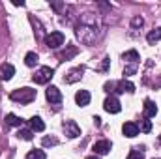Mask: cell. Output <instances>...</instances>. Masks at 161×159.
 Listing matches in <instances>:
<instances>
[{
	"label": "cell",
	"mask_w": 161,
	"mask_h": 159,
	"mask_svg": "<svg viewBox=\"0 0 161 159\" xmlns=\"http://www.w3.org/2000/svg\"><path fill=\"white\" fill-rule=\"evenodd\" d=\"M53 75H54V69L49 68V66H43V68H40V69L32 75V80H34L36 84H47L49 80L53 79Z\"/></svg>",
	"instance_id": "4"
},
{
	"label": "cell",
	"mask_w": 161,
	"mask_h": 159,
	"mask_svg": "<svg viewBox=\"0 0 161 159\" xmlns=\"http://www.w3.org/2000/svg\"><path fill=\"white\" fill-rule=\"evenodd\" d=\"M158 114V105L152 99H144V118H152Z\"/></svg>",
	"instance_id": "13"
},
{
	"label": "cell",
	"mask_w": 161,
	"mask_h": 159,
	"mask_svg": "<svg viewBox=\"0 0 161 159\" xmlns=\"http://www.w3.org/2000/svg\"><path fill=\"white\" fill-rule=\"evenodd\" d=\"M141 131H144V133H150V131H152V122L148 118L141 120Z\"/></svg>",
	"instance_id": "23"
},
{
	"label": "cell",
	"mask_w": 161,
	"mask_h": 159,
	"mask_svg": "<svg viewBox=\"0 0 161 159\" xmlns=\"http://www.w3.org/2000/svg\"><path fill=\"white\" fill-rule=\"evenodd\" d=\"M6 125H11V127H21L23 125V120L15 114H6Z\"/></svg>",
	"instance_id": "18"
},
{
	"label": "cell",
	"mask_w": 161,
	"mask_h": 159,
	"mask_svg": "<svg viewBox=\"0 0 161 159\" xmlns=\"http://www.w3.org/2000/svg\"><path fill=\"white\" fill-rule=\"evenodd\" d=\"M122 133H124L127 139H133V137L139 135V125H137L135 122H125V123L122 125Z\"/></svg>",
	"instance_id": "10"
},
{
	"label": "cell",
	"mask_w": 161,
	"mask_h": 159,
	"mask_svg": "<svg viewBox=\"0 0 161 159\" xmlns=\"http://www.w3.org/2000/svg\"><path fill=\"white\" fill-rule=\"evenodd\" d=\"M17 137L19 139H23V140H32V131L30 129H19V133H17Z\"/></svg>",
	"instance_id": "22"
},
{
	"label": "cell",
	"mask_w": 161,
	"mask_h": 159,
	"mask_svg": "<svg viewBox=\"0 0 161 159\" xmlns=\"http://www.w3.org/2000/svg\"><path fill=\"white\" fill-rule=\"evenodd\" d=\"M64 40H66V38H64V34L56 30V32H51V34L45 38V43H47V47H49V49H58V47L64 43Z\"/></svg>",
	"instance_id": "5"
},
{
	"label": "cell",
	"mask_w": 161,
	"mask_h": 159,
	"mask_svg": "<svg viewBox=\"0 0 161 159\" xmlns=\"http://www.w3.org/2000/svg\"><path fill=\"white\" fill-rule=\"evenodd\" d=\"M137 68H139V64H131V66H127V68L124 69V75H135V73H137Z\"/></svg>",
	"instance_id": "26"
},
{
	"label": "cell",
	"mask_w": 161,
	"mask_h": 159,
	"mask_svg": "<svg viewBox=\"0 0 161 159\" xmlns=\"http://www.w3.org/2000/svg\"><path fill=\"white\" fill-rule=\"evenodd\" d=\"M127 159H144V154H142V152H139V148H133V150L129 152Z\"/></svg>",
	"instance_id": "24"
},
{
	"label": "cell",
	"mask_w": 161,
	"mask_h": 159,
	"mask_svg": "<svg viewBox=\"0 0 161 159\" xmlns=\"http://www.w3.org/2000/svg\"><path fill=\"white\" fill-rule=\"evenodd\" d=\"M9 97H11V101H17V103H21V105H26V103H32L34 99H36V90L34 88H19V90H13L11 94H9Z\"/></svg>",
	"instance_id": "2"
},
{
	"label": "cell",
	"mask_w": 161,
	"mask_h": 159,
	"mask_svg": "<svg viewBox=\"0 0 161 159\" xmlns=\"http://www.w3.org/2000/svg\"><path fill=\"white\" fill-rule=\"evenodd\" d=\"M26 159H47V156L43 150H32V152H28Z\"/></svg>",
	"instance_id": "21"
},
{
	"label": "cell",
	"mask_w": 161,
	"mask_h": 159,
	"mask_svg": "<svg viewBox=\"0 0 161 159\" xmlns=\"http://www.w3.org/2000/svg\"><path fill=\"white\" fill-rule=\"evenodd\" d=\"M15 75V68L11 64H2L0 66V80H9Z\"/></svg>",
	"instance_id": "12"
},
{
	"label": "cell",
	"mask_w": 161,
	"mask_h": 159,
	"mask_svg": "<svg viewBox=\"0 0 161 159\" xmlns=\"http://www.w3.org/2000/svg\"><path fill=\"white\" fill-rule=\"evenodd\" d=\"M105 92H116V94H133L135 92V84L129 80H118V82H105Z\"/></svg>",
	"instance_id": "3"
},
{
	"label": "cell",
	"mask_w": 161,
	"mask_h": 159,
	"mask_svg": "<svg viewBox=\"0 0 161 159\" xmlns=\"http://www.w3.org/2000/svg\"><path fill=\"white\" fill-rule=\"evenodd\" d=\"M82 71H84V68L80 66V68H75L73 71H69V75L68 77H64V82H75V80H79L80 79V75H82Z\"/></svg>",
	"instance_id": "14"
},
{
	"label": "cell",
	"mask_w": 161,
	"mask_h": 159,
	"mask_svg": "<svg viewBox=\"0 0 161 159\" xmlns=\"http://www.w3.org/2000/svg\"><path fill=\"white\" fill-rule=\"evenodd\" d=\"M77 38L80 41H84V43L96 41V38H97V26H96V23H88L84 19L80 25H77Z\"/></svg>",
	"instance_id": "1"
},
{
	"label": "cell",
	"mask_w": 161,
	"mask_h": 159,
	"mask_svg": "<svg viewBox=\"0 0 161 159\" xmlns=\"http://www.w3.org/2000/svg\"><path fill=\"white\" fill-rule=\"evenodd\" d=\"M30 129H32V131H43V129H45L43 120H41L40 116H32V118H30Z\"/></svg>",
	"instance_id": "17"
},
{
	"label": "cell",
	"mask_w": 161,
	"mask_h": 159,
	"mask_svg": "<svg viewBox=\"0 0 161 159\" xmlns=\"http://www.w3.org/2000/svg\"><path fill=\"white\" fill-rule=\"evenodd\" d=\"M25 64H26L28 68H34V66L38 64V54H36V52H26V56H25Z\"/></svg>",
	"instance_id": "20"
},
{
	"label": "cell",
	"mask_w": 161,
	"mask_h": 159,
	"mask_svg": "<svg viewBox=\"0 0 161 159\" xmlns=\"http://www.w3.org/2000/svg\"><path fill=\"white\" fill-rule=\"evenodd\" d=\"M142 23H144V21H142V17H135L131 25H133V28H135V26H142Z\"/></svg>",
	"instance_id": "27"
},
{
	"label": "cell",
	"mask_w": 161,
	"mask_h": 159,
	"mask_svg": "<svg viewBox=\"0 0 161 159\" xmlns=\"http://www.w3.org/2000/svg\"><path fill=\"white\" fill-rule=\"evenodd\" d=\"M103 109H105L107 112H111V114H118V112L122 111V105H120V101H118V97L111 96V97H107V99H105Z\"/></svg>",
	"instance_id": "7"
},
{
	"label": "cell",
	"mask_w": 161,
	"mask_h": 159,
	"mask_svg": "<svg viewBox=\"0 0 161 159\" xmlns=\"http://www.w3.org/2000/svg\"><path fill=\"white\" fill-rule=\"evenodd\" d=\"M45 96H47V101L49 103H60L62 101V94H60V90L56 88V86H49L47 88V92H45Z\"/></svg>",
	"instance_id": "9"
},
{
	"label": "cell",
	"mask_w": 161,
	"mask_h": 159,
	"mask_svg": "<svg viewBox=\"0 0 161 159\" xmlns=\"http://www.w3.org/2000/svg\"><path fill=\"white\" fill-rule=\"evenodd\" d=\"M159 142H161V137H159Z\"/></svg>",
	"instance_id": "31"
},
{
	"label": "cell",
	"mask_w": 161,
	"mask_h": 159,
	"mask_svg": "<svg viewBox=\"0 0 161 159\" xmlns=\"http://www.w3.org/2000/svg\"><path fill=\"white\" fill-rule=\"evenodd\" d=\"M41 144H43V146H56V144H58V139H54V137H45V139L41 140Z\"/></svg>",
	"instance_id": "25"
},
{
	"label": "cell",
	"mask_w": 161,
	"mask_h": 159,
	"mask_svg": "<svg viewBox=\"0 0 161 159\" xmlns=\"http://www.w3.org/2000/svg\"><path fill=\"white\" fill-rule=\"evenodd\" d=\"M109 62H111V60H109V58H105V60H103V64H101V68H99V69H101V71H105V69H107V66H109Z\"/></svg>",
	"instance_id": "28"
},
{
	"label": "cell",
	"mask_w": 161,
	"mask_h": 159,
	"mask_svg": "<svg viewBox=\"0 0 161 159\" xmlns=\"http://www.w3.org/2000/svg\"><path fill=\"white\" fill-rule=\"evenodd\" d=\"M125 62H129V64H139V52L135 51V49H131V51H127V52H124V56H122Z\"/></svg>",
	"instance_id": "16"
},
{
	"label": "cell",
	"mask_w": 161,
	"mask_h": 159,
	"mask_svg": "<svg viewBox=\"0 0 161 159\" xmlns=\"http://www.w3.org/2000/svg\"><path fill=\"white\" fill-rule=\"evenodd\" d=\"M88 159H99V157L97 156H92V157H88Z\"/></svg>",
	"instance_id": "30"
},
{
	"label": "cell",
	"mask_w": 161,
	"mask_h": 159,
	"mask_svg": "<svg viewBox=\"0 0 161 159\" xmlns=\"http://www.w3.org/2000/svg\"><path fill=\"white\" fill-rule=\"evenodd\" d=\"M94 123H96V125H101V118H99V116H94Z\"/></svg>",
	"instance_id": "29"
},
{
	"label": "cell",
	"mask_w": 161,
	"mask_h": 159,
	"mask_svg": "<svg viewBox=\"0 0 161 159\" xmlns=\"http://www.w3.org/2000/svg\"><path fill=\"white\" fill-rule=\"evenodd\" d=\"M77 52H79V49H77L75 45H68V49H66L64 52H60L58 58H60V60H69V58H73Z\"/></svg>",
	"instance_id": "15"
},
{
	"label": "cell",
	"mask_w": 161,
	"mask_h": 159,
	"mask_svg": "<svg viewBox=\"0 0 161 159\" xmlns=\"http://www.w3.org/2000/svg\"><path fill=\"white\" fill-rule=\"evenodd\" d=\"M92 150H94L96 156H105V154H109L113 150V144H111V140H97Z\"/></svg>",
	"instance_id": "8"
},
{
	"label": "cell",
	"mask_w": 161,
	"mask_h": 159,
	"mask_svg": "<svg viewBox=\"0 0 161 159\" xmlns=\"http://www.w3.org/2000/svg\"><path fill=\"white\" fill-rule=\"evenodd\" d=\"M90 99H92V96H90L88 90H79V92L75 94V101H77L79 107H86V105L90 103Z\"/></svg>",
	"instance_id": "11"
},
{
	"label": "cell",
	"mask_w": 161,
	"mask_h": 159,
	"mask_svg": "<svg viewBox=\"0 0 161 159\" xmlns=\"http://www.w3.org/2000/svg\"><path fill=\"white\" fill-rule=\"evenodd\" d=\"M62 127H64V131H66V135H68L69 139H77L80 135V127L77 125L75 120H66V122L62 123Z\"/></svg>",
	"instance_id": "6"
},
{
	"label": "cell",
	"mask_w": 161,
	"mask_h": 159,
	"mask_svg": "<svg viewBox=\"0 0 161 159\" xmlns=\"http://www.w3.org/2000/svg\"><path fill=\"white\" fill-rule=\"evenodd\" d=\"M146 40H148V43H156V41H159L161 40V28H154V30H150L148 36H146Z\"/></svg>",
	"instance_id": "19"
}]
</instances>
